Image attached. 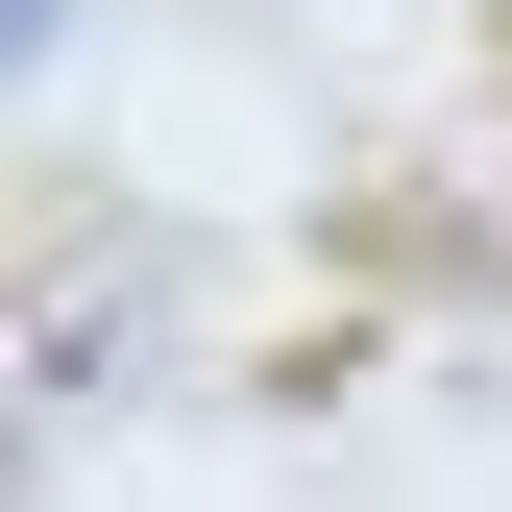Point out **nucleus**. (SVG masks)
Masks as SVG:
<instances>
[{
    "instance_id": "nucleus-1",
    "label": "nucleus",
    "mask_w": 512,
    "mask_h": 512,
    "mask_svg": "<svg viewBox=\"0 0 512 512\" xmlns=\"http://www.w3.org/2000/svg\"><path fill=\"white\" fill-rule=\"evenodd\" d=\"M25 49H49V0H0V74H25Z\"/></svg>"
}]
</instances>
